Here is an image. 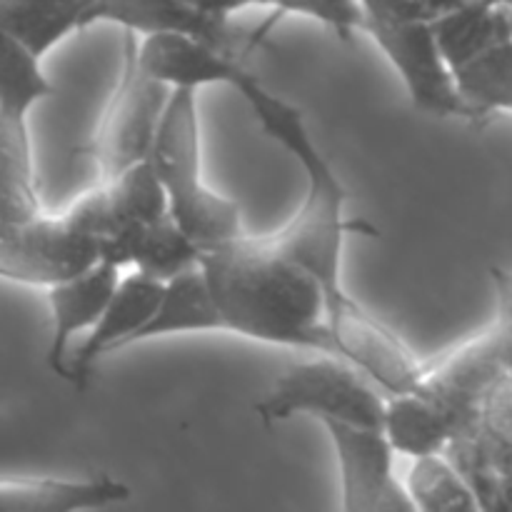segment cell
Returning <instances> with one entry per match:
<instances>
[{
    "label": "cell",
    "mask_w": 512,
    "mask_h": 512,
    "mask_svg": "<svg viewBox=\"0 0 512 512\" xmlns=\"http://www.w3.org/2000/svg\"><path fill=\"white\" fill-rule=\"evenodd\" d=\"M203 273L225 333L333 358L325 288L263 235L203 255Z\"/></svg>",
    "instance_id": "cell-1"
},
{
    "label": "cell",
    "mask_w": 512,
    "mask_h": 512,
    "mask_svg": "<svg viewBox=\"0 0 512 512\" xmlns=\"http://www.w3.org/2000/svg\"><path fill=\"white\" fill-rule=\"evenodd\" d=\"M235 90L253 108L265 133L280 148L288 150L305 173V198L298 213L278 233L263 235L265 243L275 253L308 270L325 288L328 305L335 303L348 295L343 285L345 240L350 235H375V228L368 223H355L345 215V185L315 143L303 110L270 93L253 73Z\"/></svg>",
    "instance_id": "cell-2"
},
{
    "label": "cell",
    "mask_w": 512,
    "mask_h": 512,
    "mask_svg": "<svg viewBox=\"0 0 512 512\" xmlns=\"http://www.w3.org/2000/svg\"><path fill=\"white\" fill-rule=\"evenodd\" d=\"M155 173L170 200V218L205 253L228 248L248 235L238 203L203 180L198 93L173 90L153 155Z\"/></svg>",
    "instance_id": "cell-3"
},
{
    "label": "cell",
    "mask_w": 512,
    "mask_h": 512,
    "mask_svg": "<svg viewBox=\"0 0 512 512\" xmlns=\"http://www.w3.org/2000/svg\"><path fill=\"white\" fill-rule=\"evenodd\" d=\"M255 413L268 425L313 415L320 423L335 420L385 433L388 395L345 360L320 355L285 370L255 405Z\"/></svg>",
    "instance_id": "cell-4"
},
{
    "label": "cell",
    "mask_w": 512,
    "mask_h": 512,
    "mask_svg": "<svg viewBox=\"0 0 512 512\" xmlns=\"http://www.w3.org/2000/svg\"><path fill=\"white\" fill-rule=\"evenodd\" d=\"M138 38L125 35L120 78L100 115L90 143V158L98 168V183L118 178L125 170L150 160L173 90L150 78L138 65Z\"/></svg>",
    "instance_id": "cell-5"
},
{
    "label": "cell",
    "mask_w": 512,
    "mask_h": 512,
    "mask_svg": "<svg viewBox=\"0 0 512 512\" xmlns=\"http://www.w3.org/2000/svg\"><path fill=\"white\" fill-rule=\"evenodd\" d=\"M103 263V245L73 215H38L0 228V275L53 290Z\"/></svg>",
    "instance_id": "cell-6"
},
{
    "label": "cell",
    "mask_w": 512,
    "mask_h": 512,
    "mask_svg": "<svg viewBox=\"0 0 512 512\" xmlns=\"http://www.w3.org/2000/svg\"><path fill=\"white\" fill-rule=\"evenodd\" d=\"M328 335L333 358L360 370L388 398L423 388L428 365L420 363L410 345L350 293L328 305Z\"/></svg>",
    "instance_id": "cell-7"
},
{
    "label": "cell",
    "mask_w": 512,
    "mask_h": 512,
    "mask_svg": "<svg viewBox=\"0 0 512 512\" xmlns=\"http://www.w3.org/2000/svg\"><path fill=\"white\" fill-rule=\"evenodd\" d=\"M363 33H368L390 60L415 110L433 118H460L475 123L473 110L460 93L458 78L440 50L433 25L365 23Z\"/></svg>",
    "instance_id": "cell-8"
},
{
    "label": "cell",
    "mask_w": 512,
    "mask_h": 512,
    "mask_svg": "<svg viewBox=\"0 0 512 512\" xmlns=\"http://www.w3.org/2000/svg\"><path fill=\"white\" fill-rule=\"evenodd\" d=\"M120 280H123L120 268L100 263L90 273L48 290V365L65 383H73V370H70V358L75 350L73 338L80 333H90L100 323Z\"/></svg>",
    "instance_id": "cell-9"
},
{
    "label": "cell",
    "mask_w": 512,
    "mask_h": 512,
    "mask_svg": "<svg viewBox=\"0 0 512 512\" xmlns=\"http://www.w3.org/2000/svg\"><path fill=\"white\" fill-rule=\"evenodd\" d=\"M138 65L170 90H195L208 85L238 88L248 70L235 55L185 35H153L138 40Z\"/></svg>",
    "instance_id": "cell-10"
},
{
    "label": "cell",
    "mask_w": 512,
    "mask_h": 512,
    "mask_svg": "<svg viewBox=\"0 0 512 512\" xmlns=\"http://www.w3.org/2000/svg\"><path fill=\"white\" fill-rule=\"evenodd\" d=\"M163 295L165 283H160V280L148 278V275L138 273V270L130 275H123V280H120L110 305L105 308L100 323L73 350L70 370H73L75 388H83L95 360L135 345V340L143 333L145 325L158 313Z\"/></svg>",
    "instance_id": "cell-11"
},
{
    "label": "cell",
    "mask_w": 512,
    "mask_h": 512,
    "mask_svg": "<svg viewBox=\"0 0 512 512\" xmlns=\"http://www.w3.org/2000/svg\"><path fill=\"white\" fill-rule=\"evenodd\" d=\"M340 468V512H375L395 478V448L383 430L323 423Z\"/></svg>",
    "instance_id": "cell-12"
},
{
    "label": "cell",
    "mask_w": 512,
    "mask_h": 512,
    "mask_svg": "<svg viewBox=\"0 0 512 512\" xmlns=\"http://www.w3.org/2000/svg\"><path fill=\"white\" fill-rule=\"evenodd\" d=\"M113 23L135 38L153 35H185L203 40L233 55L230 18L195 10L178 0H98L90 25Z\"/></svg>",
    "instance_id": "cell-13"
},
{
    "label": "cell",
    "mask_w": 512,
    "mask_h": 512,
    "mask_svg": "<svg viewBox=\"0 0 512 512\" xmlns=\"http://www.w3.org/2000/svg\"><path fill=\"white\" fill-rule=\"evenodd\" d=\"M133 498L128 483L113 475L90 478H3L0 512H93Z\"/></svg>",
    "instance_id": "cell-14"
},
{
    "label": "cell",
    "mask_w": 512,
    "mask_h": 512,
    "mask_svg": "<svg viewBox=\"0 0 512 512\" xmlns=\"http://www.w3.org/2000/svg\"><path fill=\"white\" fill-rule=\"evenodd\" d=\"M98 0H0V28L40 60L78 30L90 28Z\"/></svg>",
    "instance_id": "cell-15"
},
{
    "label": "cell",
    "mask_w": 512,
    "mask_h": 512,
    "mask_svg": "<svg viewBox=\"0 0 512 512\" xmlns=\"http://www.w3.org/2000/svg\"><path fill=\"white\" fill-rule=\"evenodd\" d=\"M433 30L453 73L512 40L510 10L498 0H470L438 20Z\"/></svg>",
    "instance_id": "cell-16"
},
{
    "label": "cell",
    "mask_w": 512,
    "mask_h": 512,
    "mask_svg": "<svg viewBox=\"0 0 512 512\" xmlns=\"http://www.w3.org/2000/svg\"><path fill=\"white\" fill-rule=\"evenodd\" d=\"M43 215L35 188L30 115L0 113V228Z\"/></svg>",
    "instance_id": "cell-17"
},
{
    "label": "cell",
    "mask_w": 512,
    "mask_h": 512,
    "mask_svg": "<svg viewBox=\"0 0 512 512\" xmlns=\"http://www.w3.org/2000/svg\"><path fill=\"white\" fill-rule=\"evenodd\" d=\"M195 333H225L223 318H220V310L210 293L203 265L165 283V295L160 300L158 313L145 325L135 345L145 343V340L168 338V335Z\"/></svg>",
    "instance_id": "cell-18"
},
{
    "label": "cell",
    "mask_w": 512,
    "mask_h": 512,
    "mask_svg": "<svg viewBox=\"0 0 512 512\" xmlns=\"http://www.w3.org/2000/svg\"><path fill=\"white\" fill-rule=\"evenodd\" d=\"M385 435L395 453L410 460L445 455V450L458 438V430L433 398L418 393L388 398V420Z\"/></svg>",
    "instance_id": "cell-19"
},
{
    "label": "cell",
    "mask_w": 512,
    "mask_h": 512,
    "mask_svg": "<svg viewBox=\"0 0 512 512\" xmlns=\"http://www.w3.org/2000/svg\"><path fill=\"white\" fill-rule=\"evenodd\" d=\"M405 485L420 512H483L473 485L448 455L413 460Z\"/></svg>",
    "instance_id": "cell-20"
},
{
    "label": "cell",
    "mask_w": 512,
    "mask_h": 512,
    "mask_svg": "<svg viewBox=\"0 0 512 512\" xmlns=\"http://www.w3.org/2000/svg\"><path fill=\"white\" fill-rule=\"evenodd\" d=\"M100 185L108 190L110 208H113L115 225H118L115 230L145 228V225L160 223L170 215L168 193H165L150 160Z\"/></svg>",
    "instance_id": "cell-21"
},
{
    "label": "cell",
    "mask_w": 512,
    "mask_h": 512,
    "mask_svg": "<svg viewBox=\"0 0 512 512\" xmlns=\"http://www.w3.org/2000/svg\"><path fill=\"white\" fill-rule=\"evenodd\" d=\"M475 123L495 113H512V40L455 73Z\"/></svg>",
    "instance_id": "cell-22"
},
{
    "label": "cell",
    "mask_w": 512,
    "mask_h": 512,
    "mask_svg": "<svg viewBox=\"0 0 512 512\" xmlns=\"http://www.w3.org/2000/svg\"><path fill=\"white\" fill-rule=\"evenodd\" d=\"M55 93L53 83L43 73L38 55L30 53L13 38L3 35L0 53V113L30 115L40 100Z\"/></svg>",
    "instance_id": "cell-23"
},
{
    "label": "cell",
    "mask_w": 512,
    "mask_h": 512,
    "mask_svg": "<svg viewBox=\"0 0 512 512\" xmlns=\"http://www.w3.org/2000/svg\"><path fill=\"white\" fill-rule=\"evenodd\" d=\"M245 8L273 10L268 23L255 30V35L250 38V48L263 43L280 15H303V18L318 20L343 40H350L358 30H365V10L360 0H233V13Z\"/></svg>",
    "instance_id": "cell-24"
},
{
    "label": "cell",
    "mask_w": 512,
    "mask_h": 512,
    "mask_svg": "<svg viewBox=\"0 0 512 512\" xmlns=\"http://www.w3.org/2000/svg\"><path fill=\"white\" fill-rule=\"evenodd\" d=\"M365 23H423L435 25L470 0H360Z\"/></svg>",
    "instance_id": "cell-25"
},
{
    "label": "cell",
    "mask_w": 512,
    "mask_h": 512,
    "mask_svg": "<svg viewBox=\"0 0 512 512\" xmlns=\"http://www.w3.org/2000/svg\"><path fill=\"white\" fill-rule=\"evenodd\" d=\"M475 428L485 440L500 450L512 453V375L503 380L480 408V418Z\"/></svg>",
    "instance_id": "cell-26"
},
{
    "label": "cell",
    "mask_w": 512,
    "mask_h": 512,
    "mask_svg": "<svg viewBox=\"0 0 512 512\" xmlns=\"http://www.w3.org/2000/svg\"><path fill=\"white\" fill-rule=\"evenodd\" d=\"M490 283L495 290V303H498V315L495 320L512 325V268H490Z\"/></svg>",
    "instance_id": "cell-27"
},
{
    "label": "cell",
    "mask_w": 512,
    "mask_h": 512,
    "mask_svg": "<svg viewBox=\"0 0 512 512\" xmlns=\"http://www.w3.org/2000/svg\"><path fill=\"white\" fill-rule=\"evenodd\" d=\"M375 512H420V508L418 503H415L413 495H410L408 485L395 475V478L390 480L388 490H385L383 500H380L378 510Z\"/></svg>",
    "instance_id": "cell-28"
},
{
    "label": "cell",
    "mask_w": 512,
    "mask_h": 512,
    "mask_svg": "<svg viewBox=\"0 0 512 512\" xmlns=\"http://www.w3.org/2000/svg\"><path fill=\"white\" fill-rule=\"evenodd\" d=\"M178 3L190 5V8L203 10V13L210 15H223V18L233 15V0H178Z\"/></svg>",
    "instance_id": "cell-29"
},
{
    "label": "cell",
    "mask_w": 512,
    "mask_h": 512,
    "mask_svg": "<svg viewBox=\"0 0 512 512\" xmlns=\"http://www.w3.org/2000/svg\"><path fill=\"white\" fill-rule=\"evenodd\" d=\"M498 3H500V5H508V8H510V5H512V0H498Z\"/></svg>",
    "instance_id": "cell-30"
},
{
    "label": "cell",
    "mask_w": 512,
    "mask_h": 512,
    "mask_svg": "<svg viewBox=\"0 0 512 512\" xmlns=\"http://www.w3.org/2000/svg\"><path fill=\"white\" fill-rule=\"evenodd\" d=\"M508 10H510V30H512V5H510V8H508Z\"/></svg>",
    "instance_id": "cell-31"
}]
</instances>
